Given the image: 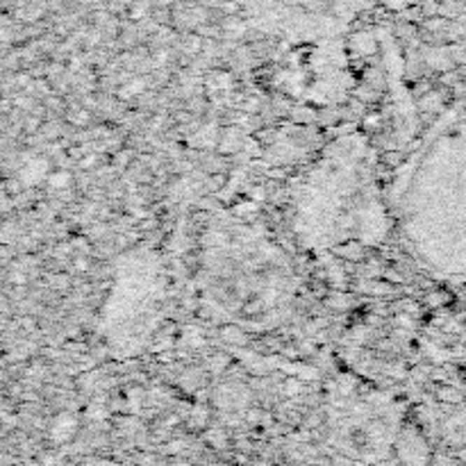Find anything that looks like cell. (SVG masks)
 <instances>
[{
	"instance_id": "obj_1",
	"label": "cell",
	"mask_w": 466,
	"mask_h": 466,
	"mask_svg": "<svg viewBox=\"0 0 466 466\" xmlns=\"http://www.w3.org/2000/svg\"><path fill=\"white\" fill-rule=\"evenodd\" d=\"M71 430H73V421H71V418H62V421L57 423V428H55V437L64 439V437H69Z\"/></svg>"
},
{
	"instance_id": "obj_2",
	"label": "cell",
	"mask_w": 466,
	"mask_h": 466,
	"mask_svg": "<svg viewBox=\"0 0 466 466\" xmlns=\"http://www.w3.org/2000/svg\"><path fill=\"white\" fill-rule=\"evenodd\" d=\"M52 187H62V185H66L69 182V178H66V173H57V176H52Z\"/></svg>"
}]
</instances>
